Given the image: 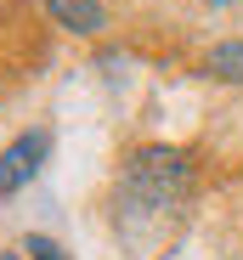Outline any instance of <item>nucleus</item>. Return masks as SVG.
<instances>
[{"instance_id": "2", "label": "nucleus", "mask_w": 243, "mask_h": 260, "mask_svg": "<svg viewBox=\"0 0 243 260\" xmlns=\"http://www.w3.org/2000/svg\"><path fill=\"white\" fill-rule=\"evenodd\" d=\"M46 153H51V136H46V130H23L17 142H6V153H0V198L23 192V187L40 176Z\"/></svg>"}, {"instance_id": "4", "label": "nucleus", "mask_w": 243, "mask_h": 260, "mask_svg": "<svg viewBox=\"0 0 243 260\" xmlns=\"http://www.w3.org/2000/svg\"><path fill=\"white\" fill-rule=\"evenodd\" d=\"M204 68H210L215 79H243V40H226V46H215Z\"/></svg>"}, {"instance_id": "6", "label": "nucleus", "mask_w": 243, "mask_h": 260, "mask_svg": "<svg viewBox=\"0 0 243 260\" xmlns=\"http://www.w3.org/2000/svg\"><path fill=\"white\" fill-rule=\"evenodd\" d=\"M0 260H23V254H0Z\"/></svg>"}, {"instance_id": "1", "label": "nucleus", "mask_w": 243, "mask_h": 260, "mask_svg": "<svg viewBox=\"0 0 243 260\" xmlns=\"http://www.w3.org/2000/svg\"><path fill=\"white\" fill-rule=\"evenodd\" d=\"M192 192V158L181 147H136L119 176V215L125 221H164Z\"/></svg>"}, {"instance_id": "3", "label": "nucleus", "mask_w": 243, "mask_h": 260, "mask_svg": "<svg viewBox=\"0 0 243 260\" xmlns=\"http://www.w3.org/2000/svg\"><path fill=\"white\" fill-rule=\"evenodd\" d=\"M40 6H46L51 23H62L68 34H102V28H108L102 0H40Z\"/></svg>"}, {"instance_id": "7", "label": "nucleus", "mask_w": 243, "mask_h": 260, "mask_svg": "<svg viewBox=\"0 0 243 260\" xmlns=\"http://www.w3.org/2000/svg\"><path fill=\"white\" fill-rule=\"evenodd\" d=\"M215 6H226V0H215Z\"/></svg>"}, {"instance_id": "5", "label": "nucleus", "mask_w": 243, "mask_h": 260, "mask_svg": "<svg viewBox=\"0 0 243 260\" xmlns=\"http://www.w3.org/2000/svg\"><path fill=\"white\" fill-rule=\"evenodd\" d=\"M17 249H23V260H68V249L57 238H23Z\"/></svg>"}]
</instances>
